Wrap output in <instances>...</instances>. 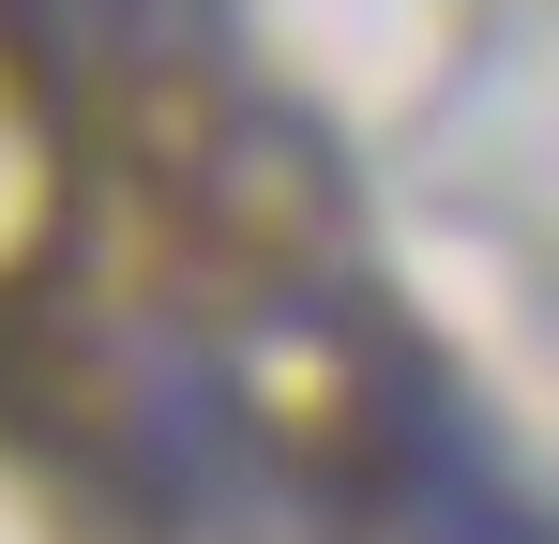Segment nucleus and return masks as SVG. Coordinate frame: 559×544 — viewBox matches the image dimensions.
<instances>
[{
	"label": "nucleus",
	"mask_w": 559,
	"mask_h": 544,
	"mask_svg": "<svg viewBox=\"0 0 559 544\" xmlns=\"http://www.w3.org/2000/svg\"><path fill=\"white\" fill-rule=\"evenodd\" d=\"M348 439H364V484L393 499L408 544H559V515L499 469V439L468 424V393L439 363L378 348L364 378H348Z\"/></svg>",
	"instance_id": "nucleus-1"
}]
</instances>
